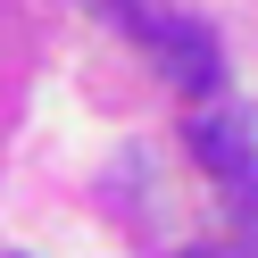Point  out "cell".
<instances>
[{
  "label": "cell",
  "instance_id": "cell-1",
  "mask_svg": "<svg viewBox=\"0 0 258 258\" xmlns=\"http://www.w3.org/2000/svg\"><path fill=\"white\" fill-rule=\"evenodd\" d=\"M150 58H158V75H167L175 92H208L225 75V58H217V34L208 25H191V17H150Z\"/></svg>",
  "mask_w": 258,
  "mask_h": 258
},
{
  "label": "cell",
  "instance_id": "cell-4",
  "mask_svg": "<svg viewBox=\"0 0 258 258\" xmlns=\"http://www.w3.org/2000/svg\"><path fill=\"white\" fill-rule=\"evenodd\" d=\"M175 258H225V250H175Z\"/></svg>",
  "mask_w": 258,
  "mask_h": 258
},
{
  "label": "cell",
  "instance_id": "cell-3",
  "mask_svg": "<svg viewBox=\"0 0 258 258\" xmlns=\"http://www.w3.org/2000/svg\"><path fill=\"white\" fill-rule=\"evenodd\" d=\"M92 9H100L108 25H125V34H150V9H142V0H92Z\"/></svg>",
  "mask_w": 258,
  "mask_h": 258
},
{
  "label": "cell",
  "instance_id": "cell-2",
  "mask_svg": "<svg viewBox=\"0 0 258 258\" xmlns=\"http://www.w3.org/2000/svg\"><path fill=\"white\" fill-rule=\"evenodd\" d=\"M191 150H200V167L225 175V183H250V167H258L250 158V117H225V108L191 125Z\"/></svg>",
  "mask_w": 258,
  "mask_h": 258
}]
</instances>
